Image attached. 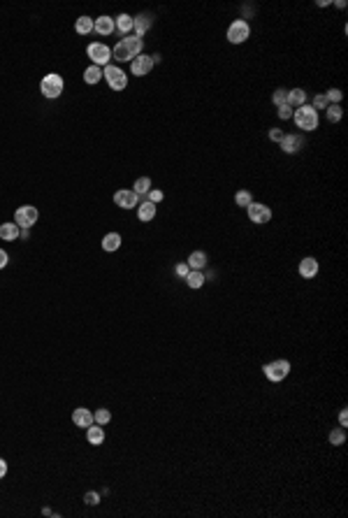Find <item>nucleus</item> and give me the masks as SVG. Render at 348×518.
<instances>
[{
	"mask_svg": "<svg viewBox=\"0 0 348 518\" xmlns=\"http://www.w3.org/2000/svg\"><path fill=\"white\" fill-rule=\"evenodd\" d=\"M292 121H295V126H297L299 130L311 133V130L318 128V112L311 107V105H302V107H297L292 112Z\"/></svg>",
	"mask_w": 348,
	"mask_h": 518,
	"instance_id": "nucleus-1",
	"label": "nucleus"
},
{
	"mask_svg": "<svg viewBox=\"0 0 348 518\" xmlns=\"http://www.w3.org/2000/svg\"><path fill=\"white\" fill-rule=\"evenodd\" d=\"M63 77L61 75H56V72H49L47 77H42V82H40V93L45 98H49V100H54V98H58L61 93H63Z\"/></svg>",
	"mask_w": 348,
	"mask_h": 518,
	"instance_id": "nucleus-2",
	"label": "nucleus"
},
{
	"mask_svg": "<svg viewBox=\"0 0 348 518\" xmlns=\"http://www.w3.org/2000/svg\"><path fill=\"white\" fill-rule=\"evenodd\" d=\"M262 372H265V377L269 379V381L278 384V381H283V379L290 374V363H288V360H283V358L272 360V363L262 365Z\"/></svg>",
	"mask_w": 348,
	"mask_h": 518,
	"instance_id": "nucleus-3",
	"label": "nucleus"
},
{
	"mask_svg": "<svg viewBox=\"0 0 348 518\" xmlns=\"http://www.w3.org/2000/svg\"><path fill=\"white\" fill-rule=\"evenodd\" d=\"M102 77L107 79V84H109V89H112V91H123L128 86V75L121 70V68H116V65H105Z\"/></svg>",
	"mask_w": 348,
	"mask_h": 518,
	"instance_id": "nucleus-4",
	"label": "nucleus"
},
{
	"mask_svg": "<svg viewBox=\"0 0 348 518\" xmlns=\"http://www.w3.org/2000/svg\"><path fill=\"white\" fill-rule=\"evenodd\" d=\"M38 218H40V211L35 209V207L24 205L14 214V223L19 225V228H24V230H28V228H33V225L38 223Z\"/></svg>",
	"mask_w": 348,
	"mask_h": 518,
	"instance_id": "nucleus-5",
	"label": "nucleus"
},
{
	"mask_svg": "<svg viewBox=\"0 0 348 518\" xmlns=\"http://www.w3.org/2000/svg\"><path fill=\"white\" fill-rule=\"evenodd\" d=\"M86 54H89V58L93 61V65H107L109 58H112V49H109L107 45H102V42H93V45L86 47Z\"/></svg>",
	"mask_w": 348,
	"mask_h": 518,
	"instance_id": "nucleus-6",
	"label": "nucleus"
},
{
	"mask_svg": "<svg viewBox=\"0 0 348 518\" xmlns=\"http://www.w3.org/2000/svg\"><path fill=\"white\" fill-rule=\"evenodd\" d=\"M248 35H251V26H248L244 19H237L230 24L228 28V40L232 42V45H241V42H246Z\"/></svg>",
	"mask_w": 348,
	"mask_h": 518,
	"instance_id": "nucleus-7",
	"label": "nucleus"
},
{
	"mask_svg": "<svg viewBox=\"0 0 348 518\" xmlns=\"http://www.w3.org/2000/svg\"><path fill=\"white\" fill-rule=\"evenodd\" d=\"M246 209H248V218H251V223L265 225V223L272 221V209H269L267 205H262V202H251Z\"/></svg>",
	"mask_w": 348,
	"mask_h": 518,
	"instance_id": "nucleus-8",
	"label": "nucleus"
},
{
	"mask_svg": "<svg viewBox=\"0 0 348 518\" xmlns=\"http://www.w3.org/2000/svg\"><path fill=\"white\" fill-rule=\"evenodd\" d=\"M153 58L146 56V54H139V56L133 58V63H130V72H133L135 77H144V75H149V72L153 70Z\"/></svg>",
	"mask_w": 348,
	"mask_h": 518,
	"instance_id": "nucleus-9",
	"label": "nucleus"
},
{
	"mask_svg": "<svg viewBox=\"0 0 348 518\" xmlns=\"http://www.w3.org/2000/svg\"><path fill=\"white\" fill-rule=\"evenodd\" d=\"M114 202L121 207V209H133V207L139 205V195L133 191V188H123V191L114 193Z\"/></svg>",
	"mask_w": 348,
	"mask_h": 518,
	"instance_id": "nucleus-10",
	"label": "nucleus"
},
{
	"mask_svg": "<svg viewBox=\"0 0 348 518\" xmlns=\"http://www.w3.org/2000/svg\"><path fill=\"white\" fill-rule=\"evenodd\" d=\"M304 140L299 137V135H283V140L278 142V147H281V151H285V154H297L299 149H302Z\"/></svg>",
	"mask_w": 348,
	"mask_h": 518,
	"instance_id": "nucleus-11",
	"label": "nucleus"
},
{
	"mask_svg": "<svg viewBox=\"0 0 348 518\" xmlns=\"http://www.w3.org/2000/svg\"><path fill=\"white\" fill-rule=\"evenodd\" d=\"M299 277L302 279H313V277L318 275V261L313 256H306L299 261Z\"/></svg>",
	"mask_w": 348,
	"mask_h": 518,
	"instance_id": "nucleus-12",
	"label": "nucleus"
},
{
	"mask_svg": "<svg viewBox=\"0 0 348 518\" xmlns=\"http://www.w3.org/2000/svg\"><path fill=\"white\" fill-rule=\"evenodd\" d=\"M93 31L98 33V35H112V33L116 31L114 19L107 17V14H102V17H98V19L93 21Z\"/></svg>",
	"mask_w": 348,
	"mask_h": 518,
	"instance_id": "nucleus-13",
	"label": "nucleus"
},
{
	"mask_svg": "<svg viewBox=\"0 0 348 518\" xmlns=\"http://www.w3.org/2000/svg\"><path fill=\"white\" fill-rule=\"evenodd\" d=\"M153 24V17L151 14H139V17H133V31L137 38H144L146 31L151 28Z\"/></svg>",
	"mask_w": 348,
	"mask_h": 518,
	"instance_id": "nucleus-14",
	"label": "nucleus"
},
{
	"mask_svg": "<svg viewBox=\"0 0 348 518\" xmlns=\"http://www.w3.org/2000/svg\"><path fill=\"white\" fill-rule=\"evenodd\" d=\"M72 421H75L77 428H89V425H93V414H91L86 407H79V409H75V414H72Z\"/></svg>",
	"mask_w": 348,
	"mask_h": 518,
	"instance_id": "nucleus-15",
	"label": "nucleus"
},
{
	"mask_svg": "<svg viewBox=\"0 0 348 518\" xmlns=\"http://www.w3.org/2000/svg\"><path fill=\"white\" fill-rule=\"evenodd\" d=\"M123 45H126V49L130 52V56H139L142 54V49H144V40L142 38H137V35H130V38H123L121 40Z\"/></svg>",
	"mask_w": 348,
	"mask_h": 518,
	"instance_id": "nucleus-16",
	"label": "nucleus"
},
{
	"mask_svg": "<svg viewBox=\"0 0 348 518\" xmlns=\"http://www.w3.org/2000/svg\"><path fill=\"white\" fill-rule=\"evenodd\" d=\"M137 218L142 221V223H149V221H153V216H156V205L153 202H149V200H144L142 205H137Z\"/></svg>",
	"mask_w": 348,
	"mask_h": 518,
	"instance_id": "nucleus-17",
	"label": "nucleus"
},
{
	"mask_svg": "<svg viewBox=\"0 0 348 518\" xmlns=\"http://www.w3.org/2000/svg\"><path fill=\"white\" fill-rule=\"evenodd\" d=\"M285 103L290 105L292 109L302 107V105H306V93H304L302 89H292V91H288V96H285Z\"/></svg>",
	"mask_w": 348,
	"mask_h": 518,
	"instance_id": "nucleus-18",
	"label": "nucleus"
},
{
	"mask_svg": "<svg viewBox=\"0 0 348 518\" xmlns=\"http://www.w3.org/2000/svg\"><path fill=\"white\" fill-rule=\"evenodd\" d=\"M86 439H89L93 446L102 444V441H105V430H102V425H98V423L89 425V428H86Z\"/></svg>",
	"mask_w": 348,
	"mask_h": 518,
	"instance_id": "nucleus-19",
	"label": "nucleus"
},
{
	"mask_svg": "<svg viewBox=\"0 0 348 518\" xmlns=\"http://www.w3.org/2000/svg\"><path fill=\"white\" fill-rule=\"evenodd\" d=\"M186 286L193 288V291L202 288L204 286V272H202V270H190L188 277H186Z\"/></svg>",
	"mask_w": 348,
	"mask_h": 518,
	"instance_id": "nucleus-20",
	"label": "nucleus"
},
{
	"mask_svg": "<svg viewBox=\"0 0 348 518\" xmlns=\"http://www.w3.org/2000/svg\"><path fill=\"white\" fill-rule=\"evenodd\" d=\"M186 263H188L190 270H204L207 268V253H204V251H193Z\"/></svg>",
	"mask_w": 348,
	"mask_h": 518,
	"instance_id": "nucleus-21",
	"label": "nucleus"
},
{
	"mask_svg": "<svg viewBox=\"0 0 348 518\" xmlns=\"http://www.w3.org/2000/svg\"><path fill=\"white\" fill-rule=\"evenodd\" d=\"M0 237H3L5 242L19 239V225L17 223H0Z\"/></svg>",
	"mask_w": 348,
	"mask_h": 518,
	"instance_id": "nucleus-22",
	"label": "nucleus"
},
{
	"mask_svg": "<svg viewBox=\"0 0 348 518\" xmlns=\"http://www.w3.org/2000/svg\"><path fill=\"white\" fill-rule=\"evenodd\" d=\"M114 26L119 33H123V35H128V33L133 31V17L130 14H119L114 19Z\"/></svg>",
	"mask_w": 348,
	"mask_h": 518,
	"instance_id": "nucleus-23",
	"label": "nucleus"
},
{
	"mask_svg": "<svg viewBox=\"0 0 348 518\" xmlns=\"http://www.w3.org/2000/svg\"><path fill=\"white\" fill-rule=\"evenodd\" d=\"M119 246H121V235H119V232H107V235L102 237V249H105V251L112 253V251H116Z\"/></svg>",
	"mask_w": 348,
	"mask_h": 518,
	"instance_id": "nucleus-24",
	"label": "nucleus"
},
{
	"mask_svg": "<svg viewBox=\"0 0 348 518\" xmlns=\"http://www.w3.org/2000/svg\"><path fill=\"white\" fill-rule=\"evenodd\" d=\"M75 31L79 33V35H89V33H93V19L91 17H79L75 24Z\"/></svg>",
	"mask_w": 348,
	"mask_h": 518,
	"instance_id": "nucleus-25",
	"label": "nucleus"
},
{
	"mask_svg": "<svg viewBox=\"0 0 348 518\" xmlns=\"http://www.w3.org/2000/svg\"><path fill=\"white\" fill-rule=\"evenodd\" d=\"M100 79H102V70L98 65H89V68L84 70V82L86 84H98Z\"/></svg>",
	"mask_w": 348,
	"mask_h": 518,
	"instance_id": "nucleus-26",
	"label": "nucleus"
},
{
	"mask_svg": "<svg viewBox=\"0 0 348 518\" xmlns=\"http://www.w3.org/2000/svg\"><path fill=\"white\" fill-rule=\"evenodd\" d=\"M133 191L137 193V195H149V191H151V179H149V177H139V179L135 181Z\"/></svg>",
	"mask_w": 348,
	"mask_h": 518,
	"instance_id": "nucleus-27",
	"label": "nucleus"
},
{
	"mask_svg": "<svg viewBox=\"0 0 348 518\" xmlns=\"http://www.w3.org/2000/svg\"><path fill=\"white\" fill-rule=\"evenodd\" d=\"M112 56L116 58V61H130V52H128L126 49V45H123V42H116L114 45V49H112Z\"/></svg>",
	"mask_w": 348,
	"mask_h": 518,
	"instance_id": "nucleus-28",
	"label": "nucleus"
},
{
	"mask_svg": "<svg viewBox=\"0 0 348 518\" xmlns=\"http://www.w3.org/2000/svg\"><path fill=\"white\" fill-rule=\"evenodd\" d=\"M327 121L329 123H336V121H341V116H343V109H341V105H327Z\"/></svg>",
	"mask_w": 348,
	"mask_h": 518,
	"instance_id": "nucleus-29",
	"label": "nucleus"
},
{
	"mask_svg": "<svg viewBox=\"0 0 348 518\" xmlns=\"http://www.w3.org/2000/svg\"><path fill=\"white\" fill-rule=\"evenodd\" d=\"M343 441H346V432H343V428H334L332 432H329V444H332V446H341Z\"/></svg>",
	"mask_w": 348,
	"mask_h": 518,
	"instance_id": "nucleus-30",
	"label": "nucleus"
},
{
	"mask_svg": "<svg viewBox=\"0 0 348 518\" xmlns=\"http://www.w3.org/2000/svg\"><path fill=\"white\" fill-rule=\"evenodd\" d=\"M234 202H237L239 207H248L251 202H253V195H251L248 191H237L234 193Z\"/></svg>",
	"mask_w": 348,
	"mask_h": 518,
	"instance_id": "nucleus-31",
	"label": "nucleus"
},
{
	"mask_svg": "<svg viewBox=\"0 0 348 518\" xmlns=\"http://www.w3.org/2000/svg\"><path fill=\"white\" fill-rule=\"evenodd\" d=\"M109 421H112V414L107 409H98L93 414V423H98V425H107Z\"/></svg>",
	"mask_w": 348,
	"mask_h": 518,
	"instance_id": "nucleus-32",
	"label": "nucleus"
},
{
	"mask_svg": "<svg viewBox=\"0 0 348 518\" xmlns=\"http://www.w3.org/2000/svg\"><path fill=\"white\" fill-rule=\"evenodd\" d=\"M325 98H327L329 105H339V103H341V98H343V93L339 89H329L327 93H325Z\"/></svg>",
	"mask_w": 348,
	"mask_h": 518,
	"instance_id": "nucleus-33",
	"label": "nucleus"
},
{
	"mask_svg": "<svg viewBox=\"0 0 348 518\" xmlns=\"http://www.w3.org/2000/svg\"><path fill=\"white\" fill-rule=\"evenodd\" d=\"M292 112H295V109L290 107V105L288 103H283V105H278V119H292Z\"/></svg>",
	"mask_w": 348,
	"mask_h": 518,
	"instance_id": "nucleus-34",
	"label": "nucleus"
},
{
	"mask_svg": "<svg viewBox=\"0 0 348 518\" xmlns=\"http://www.w3.org/2000/svg\"><path fill=\"white\" fill-rule=\"evenodd\" d=\"M285 96H288V91H285V89H276V91H274V96H272V103L276 105V107H278V105H283L285 103Z\"/></svg>",
	"mask_w": 348,
	"mask_h": 518,
	"instance_id": "nucleus-35",
	"label": "nucleus"
},
{
	"mask_svg": "<svg viewBox=\"0 0 348 518\" xmlns=\"http://www.w3.org/2000/svg\"><path fill=\"white\" fill-rule=\"evenodd\" d=\"M327 105H329V103H327V98H325V96H316V98H313V105H311V107L316 109V112H320V109H325Z\"/></svg>",
	"mask_w": 348,
	"mask_h": 518,
	"instance_id": "nucleus-36",
	"label": "nucleus"
},
{
	"mask_svg": "<svg viewBox=\"0 0 348 518\" xmlns=\"http://www.w3.org/2000/svg\"><path fill=\"white\" fill-rule=\"evenodd\" d=\"M146 200H149V202H153V205H158L160 200H163V191H156V188H151V191H149V195H146Z\"/></svg>",
	"mask_w": 348,
	"mask_h": 518,
	"instance_id": "nucleus-37",
	"label": "nucleus"
},
{
	"mask_svg": "<svg viewBox=\"0 0 348 518\" xmlns=\"http://www.w3.org/2000/svg\"><path fill=\"white\" fill-rule=\"evenodd\" d=\"M174 272H177L179 277H181V279H186V277H188V272H190V268H188V263H179L177 268H174Z\"/></svg>",
	"mask_w": 348,
	"mask_h": 518,
	"instance_id": "nucleus-38",
	"label": "nucleus"
},
{
	"mask_svg": "<svg viewBox=\"0 0 348 518\" xmlns=\"http://www.w3.org/2000/svg\"><path fill=\"white\" fill-rule=\"evenodd\" d=\"M84 502H86V504H100V495H98V492H86V495H84Z\"/></svg>",
	"mask_w": 348,
	"mask_h": 518,
	"instance_id": "nucleus-39",
	"label": "nucleus"
},
{
	"mask_svg": "<svg viewBox=\"0 0 348 518\" xmlns=\"http://www.w3.org/2000/svg\"><path fill=\"white\" fill-rule=\"evenodd\" d=\"M269 140H272V142H281V140H283V130H281V128H272V130H269Z\"/></svg>",
	"mask_w": 348,
	"mask_h": 518,
	"instance_id": "nucleus-40",
	"label": "nucleus"
},
{
	"mask_svg": "<svg viewBox=\"0 0 348 518\" xmlns=\"http://www.w3.org/2000/svg\"><path fill=\"white\" fill-rule=\"evenodd\" d=\"M7 263H10V256H7V251L0 249V270L7 268Z\"/></svg>",
	"mask_w": 348,
	"mask_h": 518,
	"instance_id": "nucleus-41",
	"label": "nucleus"
},
{
	"mask_svg": "<svg viewBox=\"0 0 348 518\" xmlns=\"http://www.w3.org/2000/svg\"><path fill=\"white\" fill-rule=\"evenodd\" d=\"M339 423H341V428H346V425H348V414H346V409H341V414H339Z\"/></svg>",
	"mask_w": 348,
	"mask_h": 518,
	"instance_id": "nucleus-42",
	"label": "nucleus"
},
{
	"mask_svg": "<svg viewBox=\"0 0 348 518\" xmlns=\"http://www.w3.org/2000/svg\"><path fill=\"white\" fill-rule=\"evenodd\" d=\"M5 474H7V462L3 460V458H0V479H3Z\"/></svg>",
	"mask_w": 348,
	"mask_h": 518,
	"instance_id": "nucleus-43",
	"label": "nucleus"
}]
</instances>
